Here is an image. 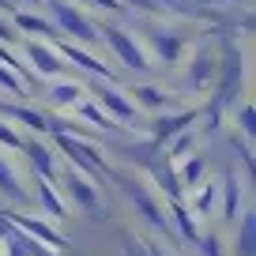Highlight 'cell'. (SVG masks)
<instances>
[{
  "mask_svg": "<svg viewBox=\"0 0 256 256\" xmlns=\"http://www.w3.org/2000/svg\"><path fill=\"white\" fill-rule=\"evenodd\" d=\"M80 117H87L90 124H98V128H113V117H106V113L98 110V102H80Z\"/></svg>",
  "mask_w": 256,
  "mask_h": 256,
  "instance_id": "obj_16",
  "label": "cell"
},
{
  "mask_svg": "<svg viewBox=\"0 0 256 256\" xmlns=\"http://www.w3.org/2000/svg\"><path fill=\"white\" fill-rule=\"evenodd\" d=\"M16 26H19V30L46 34V38H53V34H56V26H53V23H46V19H38V16H26V12H16Z\"/></svg>",
  "mask_w": 256,
  "mask_h": 256,
  "instance_id": "obj_14",
  "label": "cell"
},
{
  "mask_svg": "<svg viewBox=\"0 0 256 256\" xmlns=\"http://www.w3.org/2000/svg\"><path fill=\"white\" fill-rule=\"evenodd\" d=\"M128 4H136V8H144V12H158V4H154V0H128Z\"/></svg>",
  "mask_w": 256,
  "mask_h": 256,
  "instance_id": "obj_29",
  "label": "cell"
},
{
  "mask_svg": "<svg viewBox=\"0 0 256 256\" xmlns=\"http://www.w3.org/2000/svg\"><path fill=\"white\" fill-rule=\"evenodd\" d=\"M188 76H192V83H196V87H208L211 76H215V56H211L208 49H200V53H196V60H192V68H188Z\"/></svg>",
  "mask_w": 256,
  "mask_h": 256,
  "instance_id": "obj_12",
  "label": "cell"
},
{
  "mask_svg": "<svg viewBox=\"0 0 256 256\" xmlns=\"http://www.w3.org/2000/svg\"><path fill=\"white\" fill-rule=\"evenodd\" d=\"M4 42H16V30H12V26L0 19V46H4Z\"/></svg>",
  "mask_w": 256,
  "mask_h": 256,
  "instance_id": "obj_28",
  "label": "cell"
},
{
  "mask_svg": "<svg viewBox=\"0 0 256 256\" xmlns=\"http://www.w3.org/2000/svg\"><path fill=\"white\" fill-rule=\"evenodd\" d=\"M98 110H106V113H113L117 120H136V106H132V98L128 94H120L117 87H98Z\"/></svg>",
  "mask_w": 256,
  "mask_h": 256,
  "instance_id": "obj_5",
  "label": "cell"
},
{
  "mask_svg": "<svg viewBox=\"0 0 256 256\" xmlns=\"http://www.w3.org/2000/svg\"><path fill=\"white\" fill-rule=\"evenodd\" d=\"M68 192H72L76 200H80V208H83V211H98V192H94V184L83 181L76 170H72V177H68Z\"/></svg>",
  "mask_w": 256,
  "mask_h": 256,
  "instance_id": "obj_8",
  "label": "cell"
},
{
  "mask_svg": "<svg viewBox=\"0 0 256 256\" xmlns=\"http://www.w3.org/2000/svg\"><path fill=\"white\" fill-rule=\"evenodd\" d=\"M0 188L8 192V196H23V192H19V181L12 177V170H8V162H4V158H0Z\"/></svg>",
  "mask_w": 256,
  "mask_h": 256,
  "instance_id": "obj_21",
  "label": "cell"
},
{
  "mask_svg": "<svg viewBox=\"0 0 256 256\" xmlns=\"http://www.w3.org/2000/svg\"><path fill=\"white\" fill-rule=\"evenodd\" d=\"M188 120H192V113H181V117H162V120H158V128H154V136H158V140H170L174 132H181Z\"/></svg>",
  "mask_w": 256,
  "mask_h": 256,
  "instance_id": "obj_15",
  "label": "cell"
},
{
  "mask_svg": "<svg viewBox=\"0 0 256 256\" xmlns=\"http://www.w3.org/2000/svg\"><path fill=\"white\" fill-rule=\"evenodd\" d=\"M132 94H136V98H140V102H144V106H151V110H158V106H166V94H162L158 87H136V90H132Z\"/></svg>",
  "mask_w": 256,
  "mask_h": 256,
  "instance_id": "obj_18",
  "label": "cell"
},
{
  "mask_svg": "<svg viewBox=\"0 0 256 256\" xmlns=\"http://www.w3.org/2000/svg\"><path fill=\"white\" fill-rule=\"evenodd\" d=\"M238 256H256V215L245 211L241 215V230H238Z\"/></svg>",
  "mask_w": 256,
  "mask_h": 256,
  "instance_id": "obj_10",
  "label": "cell"
},
{
  "mask_svg": "<svg viewBox=\"0 0 256 256\" xmlns=\"http://www.w3.org/2000/svg\"><path fill=\"white\" fill-rule=\"evenodd\" d=\"M188 144H192V136H188V132H181V136H177V144H174V151H170V154H184V151H188Z\"/></svg>",
  "mask_w": 256,
  "mask_h": 256,
  "instance_id": "obj_27",
  "label": "cell"
},
{
  "mask_svg": "<svg viewBox=\"0 0 256 256\" xmlns=\"http://www.w3.org/2000/svg\"><path fill=\"white\" fill-rule=\"evenodd\" d=\"M151 46H154V53H158L162 64H177V60H181L184 42L177 38V34H151Z\"/></svg>",
  "mask_w": 256,
  "mask_h": 256,
  "instance_id": "obj_7",
  "label": "cell"
},
{
  "mask_svg": "<svg viewBox=\"0 0 256 256\" xmlns=\"http://www.w3.org/2000/svg\"><path fill=\"white\" fill-rule=\"evenodd\" d=\"M98 38H106L113 46V53L120 56V64H128V68H136V72H144V68H151V56L144 53V46H140L132 34H124L120 26H106Z\"/></svg>",
  "mask_w": 256,
  "mask_h": 256,
  "instance_id": "obj_2",
  "label": "cell"
},
{
  "mask_svg": "<svg viewBox=\"0 0 256 256\" xmlns=\"http://www.w3.org/2000/svg\"><path fill=\"white\" fill-rule=\"evenodd\" d=\"M124 188H128V192H132V200H136V204H140V211H144V215H147V218H151V222H154V226H158V230H166V226H170V222H166V215H162V211H158V208H154V196H151V192H144V188H140V192H136V188H132V184H124Z\"/></svg>",
  "mask_w": 256,
  "mask_h": 256,
  "instance_id": "obj_13",
  "label": "cell"
},
{
  "mask_svg": "<svg viewBox=\"0 0 256 256\" xmlns=\"http://www.w3.org/2000/svg\"><path fill=\"white\" fill-rule=\"evenodd\" d=\"M200 181H204V158H188V162H184V184L196 188Z\"/></svg>",
  "mask_w": 256,
  "mask_h": 256,
  "instance_id": "obj_20",
  "label": "cell"
},
{
  "mask_svg": "<svg viewBox=\"0 0 256 256\" xmlns=\"http://www.w3.org/2000/svg\"><path fill=\"white\" fill-rule=\"evenodd\" d=\"M49 102L53 106H80L83 102V87L72 83V80H60V83L49 87Z\"/></svg>",
  "mask_w": 256,
  "mask_h": 256,
  "instance_id": "obj_9",
  "label": "cell"
},
{
  "mask_svg": "<svg viewBox=\"0 0 256 256\" xmlns=\"http://www.w3.org/2000/svg\"><path fill=\"white\" fill-rule=\"evenodd\" d=\"M211 188H208V184H204V188H200V196H192V208H196V211H208L211 208Z\"/></svg>",
  "mask_w": 256,
  "mask_h": 256,
  "instance_id": "obj_26",
  "label": "cell"
},
{
  "mask_svg": "<svg viewBox=\"0 0 256 256\" xmlns=\"http://www.w3.org/2000/svg\"><path fill=\"white\" fill-rule=\"evenodd\" d=\"M26 252H30L26 234H8V238H4V256H26Z\"/></svg>",
  "mask_w": 256,
  "mask_h": 256,
  "instance_id": "obj_17",
  "label": "cell"
},
{
  "mask_svg": "<svg viewBox=\"0 0 256 256\" xmlns=\"http://www.w3.org/2000/svg\"><path fill=\"white\" fill-rule=\"evenodd\" d=\"M42 208H46L49 211V215H53V218H64V208H60V200H56V192L53 188H46V181H42Z\"/></svg>",
  "mask_w": 256,
  "mask_h": 256,
  "instance_id": "obj_19",
  "label": "cell"
},
{
  "mask_svg": "<svg viewBox=\"0 0 256 256\" xmlns=\"http://www.w3.org/2000/svg\"><path fill=\"white\" fill-rule=\"evenodd\" d=\"M23 49H26V60L34 64V72H38V76H56L64 68V56L56 53L53 46H46V42H26Z\"/></svg>",
  "mask_w": 256,
  "mask_h": 256,
  "instance_id": "obj_3",
  "label": "cell"
},
{
  "mask_svg": "<svg viewBox=\"0 0 256 256\" xmlns=\"http://www.w3.org/2000/svg\"><path fill=\"white\" fill-rule=\"evenodd\" d=\"M56 53H60L64 60H72V64H80V68H87V72H90V76H98V80L113 83L110 68H106L102 60H94V56H90L87 49H80V46H68V42H60V46H56Z\"/></svg>",
  "mask_w": 256,
  "mask_h": 256,
  "instance_id": "obj_6",
  "label": "cell"
},
{
  "mask_svg": "<svg viewBox=\"0 0 256 256\" xmlns=\"http://www.w3.org/2000/svg\"><path fill=\"white\" fill-rule=\"evenodd\" d=\"M49 12H53V23L60 26L64 34H72L80 42H98V30L90 26V19L83 12H76L68 0H49Z\"/></svg>",
  "mask_w": 256,
  "mask_h": 256,
  "instance_id": "obj_1",
  "label": "cell"
},
{
  "mask_svg": "<svg viewBox=\"0 0 256 256\" xmlns=\"http://www.w3.org/2000/svg\"><path fill=\"white\" fill-rule=\"evenodd\" d=\"M26 151H30V158H34V162L42 166V174H53V162H49V151H46L42 144H30Z\"/></svg>",
  "mask_w": 256,
  "mask_h": 256,
  "instance_id": "obj_22",
  "label": "cell"
},
{
  "mask_svg": "<svg viewBox=\"0 0 256 256\" xmlns=\"http://www.w3.org/2000/svg\"><path fill=\"white\" fill-rule=\"evenodd\" d=\"M238 87H241V53L230 46V49H226V60H222V83H218L215 102H218V106L230 102V98L238 94Z\"/></svg>",
  "mask_w": 256,
  "mask_h": 256,
  "instance_id": "obj_4",
  "label": "cell"
},
{
  "mask_svg": "<svg viewBox=\"0 0 256 256\" xmlns=\"http://www.w3.org/2000/svg\"><path fill=\"white\" fill-rule=\"evenodd\" d=\"M16 117H19V120H26L34 132H46V128H49V120H46V117H38L34 110H16Z\"/></svg>",
  "mask_w": 256,
  "mask_h": 256,
  "instance_id": "obj_23",
  "label": "cell"
},
{
  "mask_svg": "<svg viewBox=\"0 0 256 256\" xmlns=\"http://www.w3.org/2000/svg\"><path fill=\"white\" fill-rule=\"evenodd\" d=\"M0 144H4V147H16V151H19V147H23V136H19L16 128H8L4 120H0Z\"/></svg>",
  "mask_w": 256,
  "mask_h": 256,
  "instance_id": "obj_24",
  "label": "cell"
},
{
  "mask_svg": "<svg viewBox=\"0 0 256 256\" xmlns=\"http://www.w3.org/2000/svg\"><path fill=\"white\" fill-rule=\"evenodd\" d=\"M19 4H42V0H19Z\"/></svg>",
  "mask_w": 256,
  "mask_h": 256,
  "instance_id": "obj_30",
  "label": "cell"
},
{
  "mask_svg": "<svg viewBox=\"0 0 256 256\" xmlns=\"http://www.w3.org/2000/svg\"><path fill=\"white\" fill-rule=\"evenodd\" d=\"M238 117H241V128H245V136L252 140V136H256V124H252V106H241V113H238Z\"/></svg>",
  "mask_w": 256,
  "mask_h": 256,
  "instance_id": "obj_25",
  "label": "cell"
},
{
  "mask_svg": "<svg viewBox=\"0 0 256 256\" xmlns=\"http://www.w3.org/2000/svg\"><path fill=\"white\" fill-rule=\"evenodd\" d=\"M16 226L30 230V238H42V241H49L53 248H64V238H60V234H56L49 222H38V218H23V215H19V218H16Z\"/></svg>",
  "mask_w": 256,
  "mask_h": 256,
  "instance_id": "obj_11",
  "label": "cell"
}]
</instances>
